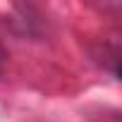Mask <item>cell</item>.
<instances>
[{
  "label": "cell",
  "mask_w": 122,
  "mask_h": 122,
  "mask_svg": "<svg viewBox=\"0 0 122 122\" xmlns=\"http://www.w3.org/2000/svg\"><path fill=\"white\" fill-rule=\"evenodd\" d=\"M3 62H5V50L0 48V67H3Z\"/></svg>",
  "instance_id": "obj_1"
}]
</instances>
